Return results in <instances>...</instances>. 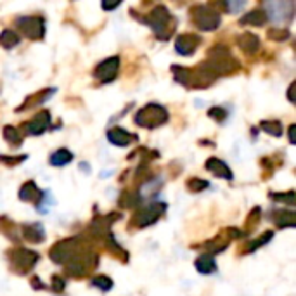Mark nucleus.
Returning a JSON list of instances; mask_svg holds the SVG:
<instances>
[{
	"mask_svg": "<svg viewBox=\"0 0 296 296\" xmlns=\"http://www.w3.org/2000/svg\"><path fill=\"white\" fill-rule=\"evenodd\" d=\"M51 125V113L49 111H40L33 120L25 123V130L30 135H42L45 130Z\"/></svg>",
	"mask_w": 296,
	"mask_h": 296,
	"instance_id": "9b49d317",
	"label": "nucleus"
},
{
	"mask_svg": "<svg viewBox=\"0 0 296 296\" xmlns=\"http://www.w3.org/2000/svg\"><path fill=\"white\" fill-rule=\"evenodd\" d=\"M206 170L212 172L215 177H220V179H227V180L234 179V174L230 172L229 165L222 161V159H218V158H209L208 159V161H206Z\"/></svg>",
	"mask_w": 296,
	"mask_h": 296,
	"instance_id": "4468645a",
	"label": "nucleus"
},
{
	"mask_svg": "<svg viewBox=\"0 0 296 296\" xmlns=\"http://www.w3.org/2000/svg\"><path fill=\"white\" fill-rule=\"evenodd\" d=\"M42 191H40L38 187H36L35 182H26V184H23V187L19 189V199L21 201H33V203H38L40 199H42Z\"/></svg>",
	"mask_w": 296,
	"mask_h": 296,
	"instance_id": "2eb2a0df",
	"label": "nucleus"
},
{
	"mask_svg": "<svg viewBox=\"0 0 296 296\" xmlns=\"http://www.w3.org/2000/svg\"><path fill=\"white\" fill-rule=\"evenodd\" d=\"M137 139V135L130 134V132L120 129V126H115V129L108 130V140L111 142L113 145H118V147H125L129 145L130 142Z\"/></svg>",
	"mask_w": 296,
	"mask_h": 296,
	"instance_id": "f8f14e48",
	"label": "nucleus"
},
{
	"mask_svg": "<svg viewBox=\"0 0 296 296\" xmlns=\"http://www.w3.org/2000/svg\"><path fill=\"white\" fill-rule=\"evenodd\" d=\"M172 71H174L175 80L179 81L180 85H189L191 83V70H187V68L174 66V68H172Z\"/></svg>",
	"mask_w": 296,
	"mask_h": 296,
	"instance_id": "393cba45",
	"label": "nucleus"
},
{
	"mask_svg": "<svg viewBox=\"0 0 296 296\" xmlns=\"http://www.w3.org/2000/svg\"><path fill=\"white\" fill-rule=\"evenodd\" d=\"M76 243H78V239H75V238H70V239H62V241H59L57 244H54L52 246V249H51V258L56 263H66V262H70L73 257H75V251H76Z\"/></svg>",
	"mask_w": 296,
	"mask_h": 296,
	"instance_id": "6e6552de",
	"label": "nucleus"
},
{
	"mask_svg": "<svg viewBox=\"0 0 296 296\" xmlns=\"http://www.w3.org/2000/svg\"><path fill=\"white\" fill-rule=\"evenodd\" d=\"M265 17H268L272 23L282 25V23L293 19L294 2L293 0H272V2H265Z\"/></svg>",
	"mask_w": 296,
	"mask_h": 296,
	"instance_id": "20e7f679",
	"label": "nucleus"
},
{
	"mask_svg": "<svg viewBox=\"0 0 296 296\" xmlns=\"http://www.w3.org/2000/svg\"><path fill=\"white\" fill-rule=\"evenodd\" d=\"M21 232H23V238H25L26 241H30V243H33V244L42 243V241L45 239V230H44L42 224H38V222L21 225Z\"/></svg>",
	"mask_w": 296,
	"mask_h": 296,
	"instance_id": "ddd939ff",
	"label": "nucleus"
},
{
	"mask_svg": "<svg viewBox=\"0 0 296 296\" xmlns=\"http://www.w3.org/2000/svg\"><path fill=\"white\" fill-rule=\"evenodd\" d=\"M23 159H26L25 156H14V158H11V156H0V161H4V163H7L9 166H14L16 163H19L23 161Z\"/></svg>",
	"mask_w": 296,
	"mask_h": 296,
	"instance_id": "473e14b6",
	"label": "nucleus"
},
{
	"mask_svg": "<svg viewBox=\"0 0 296 296\" xmlns=\"http://www.w3.org/2000/svg\"><path fill=\"white\" fill-rule=\"evenodd\" d=\"M294 87H296V83H291L289 85V90H288V99L291 102H294V99H293V94H294Z\"/></svg>",
	"mask_w": 296,
	"mask_h": 296,
	"instance_id": "c9c22d12",
	"label": "nucleus"
},
{
	"mask_svg": "<svg viewBox=\"0 0 296 296\" xmlns=\"http://www.w3.org/2000/svg\"><path fill=\"white\" fill-rule=\"evenodd\" d=\"M268 38H272V40H276V42H281V40H286L289 36V31H286V30H282V28H272V30H268Z\"/></svg>",
	"mask_w": 296,
	"mask_h": 296,
	"instance_id": "c756f323",
	"label": "nucleus"
},
{
	"mask_svg": "<svg viewBox=\"0 0 296 296\" xmlns=\"http://www.w3.org/2000/svg\"><path fill=\"white\" fill-rule=\"evenodd\" d=\"M238 45L246 54H255L260 49V40L253 33H243L241 36H238Z\"/></svg>",
	"mask_w": 296,
	"mask_h": 296,
	"instance_id": "dca6fc26",
	"label": "nucleus"
},
{
	"mask_svg": "<svg viewBox=\"0 0 296 296\" xmlns=\"http://www.w3.org/2000/svg\"><path fill=\"white\" fill-rule=\"evenodd\" d=\"M168 121V111L159 104H147L135 115V123L144 129H156Z\"/></svg>",
	"mask_w": 296,
	"mask_h": 296,
	"instance_id": "f03ea898",
	"label": "nucleus"
},
{
	"mask_svg": "<svg viewBox=\"0 0 296 296\" xmlns=\"http://www.w3.org/2000/svg\"><path fill=\"white\" fill-rule=\"evenodd\" d=\"M243 25H255V26H263L267 23V17L263 14V11H251L248 12V14L243 16V19H241Z\"/></svg>",
	"mask_w": 296,
	"mask_h": 296,
	"instance_id": "aec40b11",
	"label": "nucleus"
},
{
	"mask_svg": "<svg viewBox=\"0 0 296 296\" xmlns=\"http://www.w3.org/2000/svg\"><path fill=\"white\" fill-rule=\"evenodd\" d=\"M116 7H120V2H102V9L104 11H113V9H116Z\"/></svg>",
	"mask_w": 296,
	"mask_h": 296,
	"instance_id": "f704fd0d",
	"label": "nucleus"
},
{
	"mask_svg": "<svg viewBox=\"0 0 296 296\" xmlns=\"http://www.w3.org/2000/svg\"><path fill=\"white\" fill-rule=\"evenodd\" d=\"M289 142H291V144L296 142V139H294V125L289 126Z\"/></svg>",
	"mask_w": 296,
	"mask_h": 296,
	"instance_id": "e433bc0d",
	"label": "nucleus"
},
{
	"mask_svg": "<svg viewBox=\"0 0 296 296\" xmlns=\"http://www.w3.org/2000/svg\"><path fill=\"white\" fill-rule=\"evenodd\" d=\"M260 129L267 134L274 135V137H281L282 135V123L276 121V120H268V121H262L260 123Z\"/></svg>",
	"mask_w": 296,
	"mask_h": 296,
	"instance_id": "4be33fe9",
	"label": "nucleus"
},
{
	"mask_svg": "<svg viewBox=\"0 0 296 296\" xmlns=\"http://www.w3.org/2000/svg\"><path fill=\"white\" fill-rule=\"evenodd\" d=\"M196 270L199 272V274H213V272L217 270V263H215V258L212 257V255L204 253L201 257H198V260H196Z\"/></svg>",
	"mask_w": 296,
	"mask_h": 296,
	"instance_id": "f3484780",
	"label": "nucleus"
},
{
	"mask_svg": "<svg viewBox=\"0 0 296 296\" xmlns=\"http://www.w3.org/2000/svg\"><path fill=\"white\" fill-rule=\"evenodd\" d=\"M272 199L274 201H279V203H286L289 206H294V191H289V193H272Z\"/></svg>",
	"mask_w": 296,
	"mask_h": 296,
	"instance_id": "bb28decb",
	"label": "nucleus"
},
{
	"mask_svg": "<svg viewBox=\"0 0 296 296\" xmlns=\"http://www.w3.org/2000/svg\"><path fill=\"white\" fill-rule=\"evenodd\" d=\"M17 44H19V36L16 35V31L4 30L2 33H0V45H2V47L12 49V47H16Z\"/></svg>",
	"mask_w": 296,
	"mask_h": 296,
	"instance_id": "412c9836",
	"label": "nucleus"
},
{
	"mask_svg": "<svg viewBox=\"0 0 296 296\" xmlns=\"http://www.w3.org/2000/svg\"><path fill=\"white\" fill-rule=\"evenodd\" d=\"M166 212V204L165 203H153L149 206H144L140 208L135 215L134 222L137 227H147V225H153L154 222L158 220L163 213Z\"/></svg>",
	"mask_w": 296,
	"mask_h": 296,
	"instance_id": "0eeeda50",
	"label": "nucleus"
},
{
	"mask_svg": "<svg viewBox=\"0 0 296 296\" xmlns=\"http://www.w3.org/2000/svg\"><path fill=\"white\" fill-rule=\"evenodd\" d=\"M2 134H4V139H6L9 144H12V145H19V144H21V135H19V132H17V129H14V126H12V125L4 126Z\"/></svg>",
	"mask_w": 296,
	"mask_h": 296,
	"instance_id": "b1692460",
	"label": "nucleus"
},
{
	"mask_svg": "<svg viewBox=\"0 0 296 296\" xmlns=\"http://www.w3.org/2000/svg\"><path fill=\"white\" fill-rule=\"evenodd\" d=\"M208 116L213 118V120H217V121H224L227 118V111L224 108H212L208 111Z\"/></svg>",
	"mask_w": 296,
	"mask_h": 296,
	"instance_id": "7c9ffc66",
	"label": "nucleus"
},
{
	"mask_svg": "<svg viewBox=\"0 0 296 296\" xmlns=\"http://www.w3.org/2000/svg\"><path fill=\"white\" fill-rule=\"evenodd\" d=\"M7 257H9V263H11V268L14 272H17V274H28L31 268L36 265V262H38V253L26 248L12 249Z\"/></svg>",
	"mask_w": 296,
	"mask_h": 296,
	"instance_id": "7ed1b4c3",
	"label": "nucleus"
},
{
	"mask_svg": "<svg viewBox=\"0 0 296 296\" xmlns=\"http://www.w3.org/2000/svg\"><path fill=\"white\" fill-rule=\"evenodd\" d=\"M52 289L56 291V293H61V291L65 289V279H61L59 276H54L52 277Z\"/></svg>",
	"mask_w": 296,
	"mask_h": 296,
	"instance_id": "2f4dec72",
	"label": "nucleus"
},
{
	"mask_svg": "<svg viewBox=\"0 0 296 296\" xmlns=\"http://www.w3.org/2000/svg\"><path fill=\"white\" fill-rule=\"evenodd\" d=\"M16 25L19 26L23 35L30 40H40L45 35V21L40 16H23L17 17Z\"/></svg>",
	"mask_w": 296,
	"mask_h": 296,
	"instance_id": "423d86ee",
	"label": "nucleus"
},
{
	"mask_svg": "<svg viewBox=\"0 0 296 296\" xmlns=\"http://www.w3.org/2000/svg\"><path fill=\"white\" fill-rule=\"evenodd\" d=\"M92 286H95V288H99L101 291H109L113 288V281L109 279V277L106 276H97V277H94L92 281Z\"/></svg>",
	"mask_w": 296,
	"mask_h": 296,
	"instance_id": "cd10ccee",
	"label": "nucleus"
},
{
	"mask_svg": "<svg viewBox=\"0 0 296 296\" xmlns=\"http://www.w3.org/2000/svg\"><path fill=\"white\" fill-rule=\"evenodd\" d=\"M142 23L149 25L153 28V31L156 33L161 40H166L170 33L174 31V28H170L172 23V14L170 11L165 6H158L154 7L151 12H149L147 17H144Z\"/></svg>",
	"mask_w": 296,
	"mask_h": 296,
	"instance_id": "f257e3e1",
	"label": "nucleus"
},
{
	"mask_svg": "<svg viewBox=\"0 0 296 296\" xmlns=\"http://www.w3.org/2000/svg\"><path fill=\"white\" fill-rule=\"evenodd\" d=\"M272 238H274V232H272V230L265 232V234H262V238H258L257 241H253V243L248 246V249H246V251H248V253H253V251H257V249L260 248V246L267 244L268 241H270Z\"/></svg>",
	"mask_w": 296,
	"mask_h": 296,
	"instance_id": "a878e982",
	"label": "nucleus"
},
{
	"mask_svg": "<svg viewBox=\"0 0 296 296\" xmlns=\"http://www.w3.org/2000/svg\"><path fill=\"white\" fill-rule=\"evenodd\" d=\"M276 224L281 227V229H284V227H294V212L293 209H289V212H282L279 215L276 217Z\"/></svg>",
	"mask_w": 296,
	"mask_h": 296,
	"instance_id": "5701e85b",
	"label": "nucleus"
},
{
	"mask_svg": "<svg viewBox=\"0 0 296 296\" xmlns=\"http://www.w3.org/2000/svg\"><path fill=\"white\" fill-rule=\"evenodd\" d=\"M199 36L194 35V33H184L180 36H177L175 40V51L182 54V56H191V54L196 52V49H198L199 45Z\"/></svg>",
	"mask_w": 296,
	"mask_h": 296,
	"instance_id": "9d476101",
	"label": "nucleus"
},
{
	"mask_svg": "<svg viewBox=\"0 0 296 296\" xmlns=\"http://www.w3.org/2000/svg\"><path fill=\"white\" fill-rule=\"evenodd\" d=\"M118 70H120V57L113 56V57H108L106 61H102L101 65L95 68L94 75L101 83H111V81L116 78Z\"/></svg>",
	"mask_w": 296,
	"mask_h": 296,
	"instance_id": "1a4fd4ad",
	"label": "nucleus"
},
{
	"mask_svg": "<svg viewBox=\"0 0 296 296\" xmlns=\"http://www.w3.org/2000/svg\"><path fill=\"white\" fill-rule=\"evenodd\" d=\"M244 7V2H225V9H229L232 12H238Z\"/></svg>",
	"mask_w": 296,
	"mask_h": 296,
	"instance_id": "72a5a7b5",
	"label": "nucleus"
},
{
	"mask_svg": "<svg viewBox=\"0 0 296 296\" xmlns=\"http://www.w3.org/2000/svg\"><path fill=\"white\" fill-rule=\"evenodd\" d=\"M193 21L199 30L213 31L220 26L222 17L217 11H213L209 6H196L193 7Z\"/></svg>",
	"mask_w": 296,
	"mask_h": 296,
	"instance_id": "39448f33",
	"label": "nucleus"
},
{
	"mask_svg": "<svg viewBox=\"0 0 296 296\" xmlns=\"http://www.w3.org/2000/svg\"><path fill=\"white\" fill-rule=\"evenodd\" d=\"M49 161H51V165L56 166V168L66 166L68 163L73 161V153L70 151V149H57L56 153H52V156Z\"/></svg>",
	"mask_w": 296,
	"mask_h": 296,
	"instance_id": "6ab92c4d",
	"label": "nucleus"
},
{
	"mask_svg": "<svg viewBox=\"0 0 296 296\" xmlns=\"http://www.w3.org/2000/svg\"><path fill=\"white\" fill-rule=\"evenodd\" d=\"M206 187H208V182L203 179H191L187 182V189L193 191V193H199V191H203Z\"/></svg>",
	"mask_w": 296,
	"mask_h": 296,
	"instance_id": "c85d7f7f",
	"label": "nucleus"
},
{
	"mask_svg": "<svg viewBox=\"0 0 296 296\" xmlns=\"http://www.w3.org/2000/svg\"><path fill=\"white\" fill-rule=\"evenodd\" d=\"M163 180L161 179H151V180H145L142 184V187L139 191L140 199H151L154 194H158V191L161 189Z\"/></svg>",
	"mask_w": 296,
	"mask_h": 296,
	"instance_id": "a211bd4d",
	"label": "nucleus"
}]
</instances>
